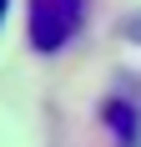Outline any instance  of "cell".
Returning <instances> with one entry per match:
<instances>
[{
	"instance_id": "6da1fadb",
	"label": "cell",
	"mask_w": 141,
	"mask_h": 147,
	"mask_svg": "<svg viewBox=\"0 0 141 147\" xmlns=\"http://www.w3.org/2000/svg\"><path fill=\"white\" fill-rule=\"evenodd\" d=\"M86 0H30V46L35 51H61L81 30Z\"/></svg>"
},
{
	"instance_id": "7a4b0ae2",
	"label": "cell",
	"mask_w": 141,
	"mask_h": 147,
	"mask_svg": "<svg viewBox=\"0 0 141 147\" xmlns=\"http://www.w3.org/2000/svg\"><path fill=\"white\" fill-rule=\"evenodd\" d=\"M5 10H10V0H0V20H5Z\"/></svg>"
}]
</instances>
